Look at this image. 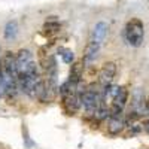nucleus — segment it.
Segmentation results:
<instances>
[{"label": "nucleus", "instance_id": "obj_1", "mask_svg": "<svg viewBox=\"0 0 149 149\" xmlns=\"http://www.w3.org/2000/svg\"><path fill=\"white\" fill-rule=\"evenodd\" d=\"M18 85L22 90L24 94H27L30 98H39L40 93H42V86H43V79L39 73V69H37V64L33 63L29 66V69L19 74L18 79Z\"/></svg>", "mask_w": 149, "mask_h": 149}, {"label": "nucleus", "instance_id": "obj_2", "mask_svg": "<svg viewBox=\"0 0 149 149\" xmlns=\"http://www.w3.org/2000/svg\"><path fill=\"white\" fill-rule=\"evenodd\" d=\"M60 97H61V103L66 110L67 115H74L82 106V100L78 93V85L72 84L69 79L58 88Z\"/></svg>", "mask_w": 149, "mask_h": 149}, {"label": "nucleus", "instance_id": "obj_3", "mask_svg": "<svg viewBox=\"0 0 149 149\" xmlns=\"http://www.w3.org/2000/svg\"><path fill=\"white\" fill-rule=\"evenodd\" d=\"M84 112L86 118H94L97 110L102 106V93L98 90V86L95 84H91L86 86V91L84 94V100H82Z\"/></svg>", "mask_w": 149, "mask_h": 149}, {"label": "nucleus", "instance_id": "obj_4", "mask_svg": "<svg viewBox=\"0 0 149 149\" xmlns=\"http://www.w3.org/2000/svg\"><path fill=\"white\" fill-rule=\"evenodd\" d=\"M0 67H2V73H3L5 81L18 84L19 70H18V64H17V55L12 51H6L2 55V58H0Z\"/></svg>", "mask_w": 149, "mask_h": 149}, {"label": "nucleus", "instance_id": "obj_5", "mask_svg": "<svg viewBox=\"0 0 149 149\" xmlns=\"http://www.w3.org/2000/svg\"><path fill=\"white\" fill-rule=\"evenodd\" d=\"M125 40L128 42V45L137 48L142 45L143 37H145V26L139 18H131L127 24H125Z\"/></svg>", "mask_w": 149, "mask_h": 149}, {"label": "nucleus", "instance_id": "obj_6", "mask_svg": "<svg viewBox=\"0 0 149 149\" xmlns=\"http://www.w3.org/2000/svg\"><path fill=\"white\" fill-rule=\"evenodd\" d=\"M127 102H128V90L125 88V86H119L118 93L115 94L113 100H112V103H110L109 116H121Z\"/></svg>", "mask_w": 149, "mask_h": 149}, {"label": "nucleus", "instance_id": "obj_7", "mask_svg": "<svg viewBox=\"0 0 149 149\" xmlns=\"http://www.w3.org/2000/svg\"><path fill=\"white\" fill-rule=\"evenodd\" d=\"M116 74V64L113 61H107L104 63L100 69V73H98V82H100L103 86H107L113 82V78Z\"/></svg>", "mask_w": 149, "mask_h": 149}, {"label": "nucleus", "instance_id": "obj_8", "mask_svg": "<svg viewBox=\"0 0 149 149\" xmlns=\"http://www.w3.org/2000/svg\"><path fill=\"white\" fill-rule=\"evenodd\" d=\"M31 63H33V54L29 49H19L18 54H17V64H18L19 74L26 72Z\"/></svg>", "mask_w": 149, "mask_h": 149}, {"label": "nucleus", "instance_id": "obj_9", "mask_svg": "<svg viewBox=\"0 0 149 149\" xmlns=\"http://www.w3.org/2000/svg\"><path fill=\"white\" fill-rule=\"evenodd\" d=\"M100 46H102L100 43H97V42L90 39V42L86 43V48L84 51V58H82L84 64H91L97 58V54H98V51H100Z\"/></svg>", "mask_w": 149, "mask_h": 149}, {"label": "nucleus", "instance_id": "obj_10", "mask_svg": "<svg viewBox=\"0 0 149 149\" xmlns=\"http://www.w3.org/2000/svg\"><path fill=\"white\" fill-rule=\"evenodd\" d=\"M107 30H109V26H107V22L104 21H98L94 29H93V34H91V40L97 42V43H103L104 39H106V36H107Z\"/></svg>", "mask_w": 149, "mask_h": 149}, {"label": "nucleus", "instance_id": "obj_11", "mask_svg": "<svg viewBox=\"0 0 149 149\" xmlns=\"http://www.w3.org/2000/svg\"><path fill=\"white\" fill-rule=\"evenodd\" d=\"M124 127H125V121L122 119V116H109L107 121V133L110 136H118Z\"/></svg>", "mask_w": 149, "mask_h": 149}, {"label": "nucleus", "instance_id": "obj_12", "mask_svg": "<svg viewBox=\"0 0 149 149\" xmlns=\"http://www.w3.org/2000/svg\"><path fill=\"white\" fill-rule=\"evenodd\" d=\"M84 61H74L70 67V73H69V81L72 84H79L82 81V76H84Z\"/></svg>", "mask_w": 149, "mask_h": 149}, {"label": "nucleus", "instance_id": "obj_13", "mask_svg": "<svg viewBox=\"0 0 149 149\" xmlns=\"http://www.w3.org/2000/svg\"><path fill=\"white\" fill-rule=\"evenodd\" d=\"M18 36V24L17 21H9L5 26V37L8 40H14Z\"/></svg>", "mask_w": 149, "mask_h": 149}, {"label": "nucleus", "instance_id": "obj_14", "mask_svg": "<svg viewBox=\"0 0 149 149\" xmlns=\"http://www.w3.org/2000/svg\"><path fill=\"white\" fill-rule=\"evenodd\" d=\"M60 29H61V22L57 19H49L43 24V31L46 34H55L60 31Z\"/></svg>", "mask_w": 149, "mask_h": 149}, {"label": "nucleus", "instance_id": "obj_15", "mask_svg": "<svg viewBox=\"0 0 149 149\" xmlns=\"http://www.w3.org/2000/svg\"><path fill=\"white\" fill-rule=\"evenodd\" d=\"M61 58H63V61L66 64H72L74 61V54L73 51H70V49H61Z\"/></svg>", "mask_w": 149, "mask_h": 149}, {"label": "nucleus", "instance_id": "obj_16", "mask_svg": "<svg viewBox=\"0 0 149 149\" xmlns=\"http://www.w3.org/2000/svg\"><path fill=\"white\" fill-rule=\"evenodd\" d=\"M142 128H143L146 133H149V116L143 118V122H142Z\"/></svg>", "mask_w": 149, "mask_h": 149}, {"label": "nucleus", "instance_id": "obj_17", "mask_svg": "<svg viewBox=\"0 0 149 149\" xmlns=\"http://www.w3.org/2000/svg\"><path fill=\"white\" fill-rule=\"evenodd\" d=\"M0 54H2V49H0Z\"/></svg>", "mask_w": 149, "mask_h": 149}]
</instances>
